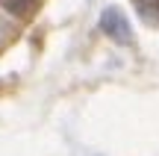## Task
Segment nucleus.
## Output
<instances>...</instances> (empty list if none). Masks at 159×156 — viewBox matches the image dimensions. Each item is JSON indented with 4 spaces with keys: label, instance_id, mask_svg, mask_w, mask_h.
<instances>
[{
    "label": "nucleus",
    "instance_id": "2",
    "mask_svg": "<svg viewBox=\"0 0 159 156\" xmlns=\"http://www.w3.org/2000/svg\"><path fill=\"white\" fill-rule=\"evenodd\" d=\"M0 6H3L9 15H15V18H24V15H30V12L39 6V0H0Z\"/></svg>",
    "mask_w": 159,
    "mask_h": 156
},
{
    "label": "nucleus",
    "instance_id": "1",
    "mask_svg": "<svg viewBox=\"0 0 159 156\" xmlns=\"http://www.w3.org/2000/svg\"><path fill=\"white\" fill-rule=\"evenodd\" d=\"M100 29H103V33H106L112 41H118V44H133L130 21L124 18V12H121L118 6H109V9H103V15H100Z\"/></svg>",
    "mask_w": 159,
    "mask_h": 156
},
{
    "label": "nucleus",
    "instance_id": "3",
    "mask_svg": "<svg viewBox=\"0 0 159 156\" xmlns=\"http://www.w3.org/2000/svg\"><path fill=\"white\" fill-rule=\"evenodd\" d=\"M133 3H136L139 15H142L148 24L159 27V0H133Z\"/></svg>",
    "mask_w": 159,
    "mask_h": 156
}]
</instances>
